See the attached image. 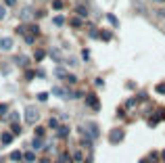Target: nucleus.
Returning <instances> with one entry per match:
<instances>
[{"label":"nucleus","mask_w":165,"mask_h":163,"mask_svg":"<svg viewBox=\"0 0 165 163\" xmlns=\"http://www.w3.org/2000/svg\"><path fill=\"white\" fill-rule=\"evenodd\" d=\"M82 132H84L86 136H90L92 140H96L98 136H100V128H98L96 121H86V123L82 125Z\"/></svg>","instance_id":"nucleus-1"},{"label":"nucleus","mask_w":165,"mask_h":163,"mask_svg":"<svg viewBox=\"0 0 165 163\" xmlns=\"http://www.w3.org/2000/svg\"><path fill=\"white\" fill-rule=\"evenodd\" d=\"M25 121H27V123H36L38 121V109L36 107H27V109H25Z\"/></svg>","instance_id":"nucleus-2"},{"label":"nucleus","mask_w":165,"mask_h":163,"mask_svg":"<svg viewBox=\"0 0 165 163\" xmlns=\"http://www.w3.org/2000/svg\"><path fill=\"white\" fill-rule=\"evenodd\" d=\"M55 75H57V77H61V79H67L69 84H75V77H73V75H69L63 67H57V69H55Z\"/></svg>","instance_id":"nucleus-3"},{"label":"nucleus","mask_w":165,"mask_h":163,"mask_svg":"<svg viewBox=\"0 0 165 163\" xmlns=\"http://www.w3.org/2000/svg\"><path fill=\"white\" fill-rule=\"evenodd\" d=\"M31 17H33V8H31V6H23V8H21V13H19V19L29 21Z\"/></svg>","instance_id":"nucleus-4"},{"label":"nucleus","mask_w":165,"mask_h":163,"mask_svg":"<svg viewBox=\"0 0 165 163\" xmlns=\"http://www.w3.org/2000/svg\"><path fill=\"white\" fill-rule=\"evenodd\" d=\"M86 101H88L90 109H94V111H98V109H100V105H98V98H96V94H88V96H86Z\"/></svg>","instance_id":"nucleus-5"},{"label":"nucleus","mask_w":165,"mask_h":163,"mask_svg":"<svg viewBox=\"0 0 165 163\" xmlns=\"http://www.w3.org/2000/svg\"><path fill=\"white\" fill-rule=\"evenodd\" d=\"M113 144H117V142H121V140H123V132H121V130H113L111 132V138H109Z\"/></svg>","instance_id":"nucleus-6"},{"label":"nucleus","mask_w":165,"mask_h":163,"mask_svg":"<svg viewBox=\"0 0 165 163\" xmlns=\"http://www.w3.org/2000/svg\"><path fill=\"white\" fill-rule=\"evenodd\" d=\"M52 94L55 96H61V98H71L73 96L69 90H63V88H52Z\"/></svg>","instance_id":"nucleus-7"},{"label":"nucleus","mask_w":165,"mask_h":163,"mask_svg":"<svg viewBox=\"0 0 165 163\" xmlns=\"http://www.w3.org/2000/svg\"><path fill=\"white\" fill-rule=\"evenodd\" d=\"M13 48V40L11 38H2L0 40V50H11Z\"/></svg>","instance_id":"nucleus-8"},{"label":"nucleus","mask_w":165,"mask_h":163,"mask_svg":"<svg viewBox=\"0 0 165 163\" xmlns=\"http://www.w3.org/2000/svg\"><path fill=\"white\" fill-rule=\"evenodd\" d=\"M13 138H15L13 134H2V136H0V142H2V144H11Z\"/></svg>","instance_id":"nucleus-9"},{"label":"nucleus","mask_w":165,"mask_h":163,"mask_svg":"<svg viewBox=\"0 0 165 163\" xmlns=\"http://www.w3.org/2000/svg\"><path fill=\"white\" fill-rule=\"evenodd\" d=\"M42 144H44V142H42V136H36V138L31 140V147L36 149V151H38V149H42Z\"/></svg>","instance_id":"nucleus-10"},{"label":"nucleus","mask_w":165,"mask_h":163,"mask_svg":"<svg viewBox=\"0 0 165 163\" xmlns=\"http://www.w3.org/2000/svg\"><path fill=\"white\" fill-rule=\"evenodd\" d=\"M15 63H17V65H27V57H23V54H21V57H15Z\"/></svg>","instance_id":"nucleus-11"},{"label":"nucleus","mask_w":165,"mask_h":163,"mask_svg":"<svg viewBox=\"0 0 165 163\" xmlns=\"http://www.w3.org/2000/svg\"><path fill=\"white\" fill-rule=\"evenodd\" d=\"M67 134H69V128H67V125H61V128H59V138H65Z\"/></svg>","instance_id":"nucleus-12"},{"label":"nucleus","mask_w":165,"mask_h":163,"mask_svg":"<svg viewBox=\"0 0 165 163\" xmlns=\"http://www.w3.org/2000/svg\"><path fill=\"white\" fill-rule=\"evenodd\" d=\"M98 38H102L105 42H109V40H111V32H100V34H98Z\"/></svg>","instance_id":"nucleus-13"},{"label":"nucleus","mask_w":165,"mask_h":163,"mask_svg":"<svg viewBox=\"0 0 165 163\" xmlns=\"http://www.w3.org/2000/svg\"><path fill=\"white\" fill-rule=\"evenodd\" d=\"M11 159H13V161H21V159H23V155H21L19 151H15V153H11Z\"/></svg>","instance_id":"nucleus-14"},{"label":"nucleus","mask_w":165,"mask_h":163,"mask_svg":"<svg viewBox=\"0 0 165 163\" xmlns=\"http://www.w3.org/2000/svg\"><path fill=\"white\" fill-rule=\"evenodd\" d=\"M50 57H52V59H57V61H63V54H61L59 50H52V52H50Z\"/></svg>","instance_id":"nucleus-15"},{"label":"nucleus","mask_w":165,"mask_h":163,"mask_svg":"<svg viewBox=\"0 0 165 163\" xmlns=\"http://www.w3.org/2000/svg\"><path fill=\"white\" fill-rule=\"evenodd\" d=\"M23 159L31 163V161H36V155H33V153H25V155H23Z\"/></svg>","instance_id":"nucleus-16"},{"label":"nucleus","mask_w":165,"mask_h":163,"mask_svg":"<svg viewBox=\"0 0 165 163\" xmlns=\"http://www.w3.org/2000/svg\"><path fill=\"white\" fill-rule=\"evenodd\" d=\"M63 23H65V17H61V15H57V17H55V25H59V27H61Z\"/></svg>","instance_id":"nucleus-17"},{"label":"nucleus","mask_w":165,"mask_h":163,"mask_svg":"<svg viewBox=\"0 0 165 163\" xmlns=\"http://www.w3.org/2000/svg\"><path fill=\"white\" fill-rule=\"evenodd\" d=\"M67 159H69V153H63V155L57 159V163H67Z\"/></svg>","instance_id":"nucleus-18"},{"label":"nucleus","mask_w":165,"mask_h":163,"mask_svg":"<svg viewBox=\"0 0 165 163\" xmlns=\"http://www.w3.org/2000/svg\"><path fill=\"white\" fill-rule=\"evenodd\" d=\"M82 59H84V61H88V59H90V50H88V48H84V50H82Z\"/></svg>","instance_id":"nucleus-19"},{"label":"nucleus","mask_w":165,"mask_h":163,"mask_svg":"<svg viewBox=\"0 0 165 163\" xmlns=\"http://www.w3.org/2000/svg\"><path fill=\"white\" fill-rule=\"evenodd\" d=\"M107 19H109V23H111V25H119V23H117V19H115V15H107Z\"/></svg>","instance_id":"nucleus-20"},{"label":"nucleus","mask_w":165,"mask_h":163,"mask_svg":"<svg viewBox=\"0 0 165 163\" xmlns=\"http://www.w3.org/2000/svg\"><path fill=\"white\" fill-rule=\"evenodd\" d=\"M44 57H46V52H44V50H38V52H36V61H42Z\"/></svg>","instance_id":"nucleus-21"},{"label":"nucleus","mask_w":165,"mask_h":163,"mask_svg":"<svg viewBox=\"0 0 165 163\" xmlns=\"http://www.w3.org/2000/svg\"><path fill=\"white\" fill-rule=\"evenodd\" d=\"M52 6L57 8V11H61V8H63L65 4H63V2H61V0H55V2H52Z\"/></svg>","instance_id":"nucleus-22"},{"label":"nucleus","mask_w":165,"mask_h":163,"mask_svg":"<svg viewBox=\"0 0 165 163\" xmlns=\"http://www.w3.org/2000/svg\"><path fill=\"white\" fill-rule=\"evenodd\" d=\"M48 128H59V121L57 119H48Z\"/></svg>","instance_id":"nucleus-23"},{"label":"nucleus","mask_w":165,"mask_h":163,"mask_svg":"<svg viewBox=\"0 0 165 163\" xmlns=\"http://www.w3.org/2000/svg\"><path fill=\"white\" fill-rule=\"evenodd\" d=\"M13 134H21V125L19 123H13Z\"/></svg>","instance_id":"nucleus-24"},{"label":"nucleus","mask_w":165,"mask_h":163,"mask_svg":"<svg viewBox=\"0 0 165 163\" xmlns=\"http://www.w3.org/2000/svg\"><path fill=\"white\" fill-rule=\"evenodd\" d=\"M77 13H80V15H88V8H86V6H77Z\"/></svg>","instance_id":"nucleus-25"},{"label":"nucleus","mask_w":165,"mask_h":163,"mask_svg":"<svg viewBox=\"0 0 165 163\" xmlns=\"http://www.w3.org/2000/svg\"><path fill=\"white\" fill-rule=\"evenodd\" d=\"M157 92H159V94H165V84H159V86H157Z\"/></svg>","instance_id":"nucleus-26"},{"label":"nucleus","mask_w":165,"mask_h":163,"mask_svg":"<svg viewBox=\"0 0 165 163\" xmlns=\"http://www.w3.org/2000/svg\"><path fill=\"white\" fill-rule=\"evenodd\" d=\"M157 119H165V111H163V109H159V113H157Z\"/></svg>","instance_id":"nucleus-27"},{"label":"nucleus","mask_w":165,"mask_h":163,"mask_svg":"<svg viewBox=\"0 0 165 163\" xmlns=\"http://www.w3.org/2000/svg\"><path fill=\"white\" fill-rule=\"evenodd\" d=\"M4 17H6V8L0 6V19H4Z\"/></svg>","instance_id":"nucleus-28"},{"label":"nucleus","mask_w":165,"mask_h":163,"mask_svg":"<svg viewBox=\"0 0 165 163\" xmlns=\"http://www.w3.org/2000/svg\"><path fill=\"white\" fill-rule=\"evenodd\" d=\"M38 98H40V101H46L48 94H46V92H40V94H38Z\"/></svg>","instance_id":"nucleus-29"},{"label":"nucleus","mask_w":165,"mask_h":163,"mask_svg":"<svg viewBox=\"0 0 165 163\" xmlns=\"http://www.w3.org/2000/svg\"><path fill=\"white\" fill-rule=\"evenodd\" d=\"M8 111V109H6V105H0V115H4Z\"/></svg>","instance_id":"nucleus-30"},{"label":"nucleus","mask_w":165,"mask_h":163,"mask_svg":"<svg viewBox=\"0 0 165 163\" xmlns=\"http://www.w3.org/2000/svg\"><path fill=\"white\" fill-rule=\"evenodd\" d=\"M73 159H75V161H82L84 157H82V153H75V155H73Z\"/></svg>","instance_id":"nucleus-31"},{"label":"nucleus","mask_w":165,"mask_h":163,"mask_svg":"<svg viewBox=\"0 0 165 163\" xmlns=\"http://www.w3.org/2000/svg\"><path fill=\"white\" fill-rule=\"evenodd\" d=\"M40 163H50V161H48V159H42V161H40Z\"/></svg>","instance_id":"nucleus-32"},{"label":"nucleus","mask_w":165,"mask_h":163,"mask_svg":"<svg viewBox=\"0 0 165 163\" xmlns=\"http://www.w3.org/2000/svg\"><path fill=\"white\" fill-rule=\"evenodd\" d=\"M161 157H163V161H165V151H163V153H161Z\"/></svg>","instance_id":"nucleus-33"}]
</instances>
